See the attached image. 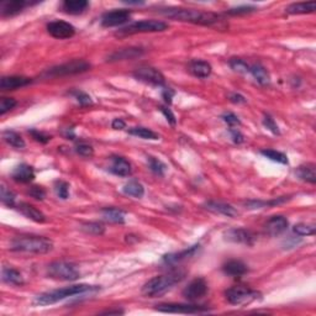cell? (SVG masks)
<instances>
[{
	"label": "cell",
	"mask_w": 316,
	"mask_h": 316,
	"mask_svg": "<svg viewBox=\"0 0 316 316\" xmlns=\"http://www.w3.org/2000/svg\"><path fill=\"white\" fill-rule=\"evenodd\" d=\"M263 156L266 158L271 159V161L277 162V163H282V164H288V157H287L284 153L279 152V151L276 150H262L261 151Z\"/></svg>",
	"instance_id": "cell-37"
},
{
	"label": "cell",
	"mask_w": 316,
	"mask_h": 316,
	"mask_svg": "<svg viewBox=\"0 0 316 316\" xmlns=\"http://www.w3.org/2000/svg\"><path fill=\"white\" fill-rule=\"evenodd\" d=\"M53 249V242L43 236H17L10 242V250L15 252L43 255Z\"/></svg>",
	"instance_id": "cell-4"
},
{
	"label": "cell",
	"mask_w": 316,
	"mask_h": 316,
	"mask_svg": "<svg viewBox=\"0 0 316 316\" xmlns=\"http://www.w3.org/2000/svg\"><path fill=\"white\" fill-rule=\"evenodd\" d=\"M103 218L106 221H110L113 224H124L125 223V213L116 208H104L101 210Z\"/></svg>",
	"instance_id": "cell-31"
},
{
	"label": "cell",
	"mask_w": 316,
	"mask_h": 316,
	"mask_svg": "<svg viewBox=\"0 0 316 316\" xmlns=\"http://www.w3.org/2000/svg\"><path fill=\"white\" fill-rule=\"evenodd\" d=\"M173 95H174V90L169 89V88H166V89L163 90V93H162V96H163L164 101H166L167 104L172 103V98H173Z\"/></svg>",
	"instance_id": "cell-54"
},
{
	"label": "cell",
	"mask_w": 316,
	"mask_h": 316,
	"mask_svg": "<svg viewBox=\"0 0 316 316\" xmlns=\"http://www.w3.org/2000/svg\"><path fill=\"white\" fill-rule=\"evenodd\" d=\"M161 111H162V114L164 115V116H166V119H167V121L169 122V124L171 125H176V122H177V120H176V116H174V114L172 113V110L171 109H168L167 108V106H161Z\"/></svg>",
	"instance_id": "cell-51"
},
{
	"label": "cell",
	"mask_w": 316,
	"mask_h": 316,
	"mask_svg": "<svg viewBox=\"0 0 316 316\" xmlns=\"http://www.w3.org/2000/svg\"><path fill=\"white\" fill-rule=\"evenodd\" d=\"M204 208L206 210L211 211L214 214H220V215L227 216V218H236L239 215V211L230 204L223 203V202H215V200H210V202L204 204Z\"/></svg>",
	"instance_id": "cell-16"
},
{
	"label": "cell",
	"mask_w": 316,
	"mask_h": 316,
	"mask_svg": "<svg viewBox=\"0 0 316 316\" xmlns=\"http://www.w3.org/2000/svg\"><path fill=\"white\" fill-rule=\"evenodd\" d=\"M223 271L225 272L227 276L241 277V276H244V274H246L249 270H247V266L245 265L242 261L231 260L224 265Z\"/></svg>",
	"instance_id": "cell-24"
},
{
	"label": "cell",
	"mask_w": 316,
	"mask_h": 316,
	"mask_svg": "<svg viewBox=\"0 0 316 316\" xmlns=\"http://www.w3.org/2000/svg\"><path fill=\"white\" fill-rule=\"evenodd\" d=\"M89 6V2L87 0H66L62 4V9L64 12L70 15L82 14Z\"/></svg>",
	"instance_id": "cell-23"
},
{
	"label": "cell",
	"mask_w": 316,
	"mask_h": 316,
	"mask_svg": "<svg viewBox=\"0 0 316 316\" xmlns=\"http://www.w3.org/2000/svg\"><path fill=\"white\" fill-rule=\"evenodd\" d=\"M28 195L32 197L36 200H43L46 197V192L42 187H38V185H33L28 190Z\"/></svg>",
	"instance_id": "cell-48"
},
{
	"label": "cell",
	"mask_w": 316,
	"mask_h": 316,
	"mask_svg": "<svg viewBox=\"0 0 316 316\" xmlns=\"http://www.w3.org/2000/svg\"><path fill=\"white\" fill-rule=\"evenodd\" d=\"M230 67L237 73H250V66L241 58H231L230 59Z\"/></svg>",
	"instance_id": "cell-41"
},
{
	"label": "cell",
	"mask_w": 316,
	"mask_h": 316,
	"mask_svg": "<svg viewBox=\"0 0 316 316\" xmlns=\"http://www.w3.org/2000/svg\"><path fill=\"white\" fill-rule=\"evenodd\" d=\"M31 5L30 1L26 0H11V1H4L0 6V12L2 17L14 16V15L21 12L26 6Z\"/></svg>",
	"instance_id": "cell-19"
},
{
	"label": "cell",
	"mask_w": 316,
	"mask_h": 316,
	"mask_svg": "<svg viewBox=\"0 0 316 316\" xmlns=\"http://www.w3.org/2000/svg\"><path fill=\"white\" fill-rule=\"evenodd\" d=\"M30 134L33 137V140L37 141V142H40V143L49 142V141H51V138H52V136L47 135V134H45V132L37 131V130H31Z\"/></svg>",
	"instance_id": "cell-49"
},
{
	"label": "cell",
	"mask_w": 316,
	"mask_h": 316,
	"mask_svg": "<svg viewBox=\"0 0 316 316\" xmlns=\"http://www.w3.org/2000/svg\"><path fill=\"white\" fill-rule=\"evenodd\" d=\"M223 120L226 122L229 126L234 127V126H239V125H241V121H240L239 116H236L235 114L232 113H227V114H224L223 115Z\"/></svg>",
	"instance_id": "cell-50"
},
{
	"label": "cell",
	"mask_w": 316,
	"mask_h": 316,
	"mask_svg": "<svg viewBox=\"0 0 316 316\" xmlns=\"http://www.w3.org/2000/svg\"><path fill=\"white\" fill-rule=\"evenodd\" d=\"M316 9V2L315 1H304V2H294L291 4L289 6H287L286 11L288 14H310V12H314Z\"/></svg>",
	"instance_id": "cell-26"
},
{
	"label": "cell",
	"mask_w": 316,
	"mask_h": 316,
	"mask_svg": "<svg viewBox=\"0 0 316 316\" xmlns=\"http://www.w3.org/2000/svg\"><path fill=\"white\" fill-rule=\"evenodd\" d=\"M156 310L161 313H168V314H205V313H209V308L203 307V305L174 304V303L159 304L156 307Z\"/></svg>",
	"instance_id": "cell-9"
},
{
	"label": "cell",
	"mask_w": 316,
	"mask_h": 316,
	"mask_svg": "<svg viewBox=\"0 0 316 316\" xmlns=\"http://www.w3.org/2000/svg\"><path fill=\"white\" fill-rule=\"evenodd\" d=\"M168 28V23L161 20H142L136 21L120 28L115 35L116 36H131L136 33H147V32H162Z\"/></svg>",
	"instance_id": "cell-5"
},
{
	"label": "cell",
	"mask_w": 316,
	"mask_h": 316,
	"mask_svg": "<svg viewBox=\"0 0 316 316\" xmlns=\"http://www.w3.org/2000/svg\"><path fill=\"white\" fill-rule=\"evenodd\" d=\"M189 69L198 78H208L213 72L210 63L205 61H193L190 63Z\"/></svg>",
	"instance_id": "cell-29"
},
{
	"label": "cell",
	"mask_w": 316,
	"mask_h": 316,
	"mask_svg": "<svg viewBox=\"0 0 316 316\" xmlns=\"http://www.w3.org/2000/svg\"><path fill=\"white\" fill-rule=\"evenodd\" d=\"M230 135H231L232 141H234L235 143H237V145H240V143H242L245 141V136L237 129H232L231 127V129H230Z\"/></svg>",
	"instance_id": "cell-52"
},
{
	"label": "cell",
	"mask_w": 316,
	"mask_h": 316,
	"mask_svg": "<svg viewBox=\"0 0 316 316\" xmlns=\"http://www.w3.org/2000/svg\"><path fill=\"white\" fill-rule=\"evenodd\" d=\"M16 100L12 98H1L0 100V115L6 114L7 111H10L11 109H14L16 106Z\"/></svg>",
	"instance_id": "cell-44"
},
{
	"label": "cell",
	"mask_w": 316,
	"mask_h": 316,
	"mask_svg": "<svg viewBox=\"0 0 316 316\" xmlns=\"http://www.w3.org/2000/svg\"><path fill=\"white\" fill-rule=\"evenodd\" d=\"M260 293L245 286H235L225 292L226 300L232 305H241L251 303L258 298Z\"/></svg>",
	"instance_id": "cell-8"
},
{
	"label": "cell",
	"mask_w": 316,
	"mask_h": 316,
	"mask_svg": "<svg viewBox=\"0 0 316 316\" xmlns=\"http://www.w3.org/2000/svg\"><path fill=\"white\" fill-rule=\"evenodd\" d=\"M1 279L5 283L12 284V286H22L23 284V278L21 273H20L19 271L14 270V268H2Z\"/></svg>",
	"instance_id": "cell-27"
},
{
	"label": "cell",
	"mask_w": 316,
	"mask_h": 316,
	"mask_svg": "<svg viewBox=\"0 0 316 316\" xmlns=\"http://www.w3.org/2000/svg\"><path fill=\"white\" fill-rule=\"evenodd\" d=\"M54 192H56V194L58 195L61 199L66 200L68 199V197H69V184L63 181L56 182V184H54Z\"/></svg>",
	"instance_id": "cell-42"
},
{
	"label": "cell",
	"mask_w": 316,
	"mask_h": 316,
	"mask_svg": "<svg viewBox=\"0 0 316 316\" xmlns=\"http://www.w3.org/2000/svg\"><path fill=\"white\" fill-rule=\"evenodd\" d=\"M143 53V51L141 48H125L120 49V51L114 52L110 57H109V61H124V59H132L136 57H140Z\"/></svg>",
	"instance_id": "cell-28"
},
{
	"label": "cell",
	"mask_w": 316,
	"mask_h": 316,
	"mask_svg": "<svg viewBox=\"0 0 316 316\" xmlns=\"http://www.w3.org/2000/svg\"><path fill=\"white\" fill-rule=\"evenodd\" d=\"M90 69V64L83 59H74V61L67 62V63L59 64V66L52 67L45 73L46 77L58 78L64 77V75H73L78 73H84Z\"/></svg>",
	"instance_id": "cell-7"
},
{
	"label": "cell",
	"mask_w": 316,
	"mask_h": 316,
	"mask_svg": "<svg viewBox=\"0 0 316 316\" xmlns=\"http://www.w3.org/2000/svg\"><path fill=\"white\" fill-rule=\"evenodd\" d=\"M263 125L270 130L272 134H274V135L281 134L278 125H277V122L274 121V119L271 116V115H265V117H263Z\"/></svg>",
	"instance_id": "cell-46"
},
{
	"label": "cell",
	"mask_w": 316,
	"mask_h": 316,
	"mask_svg": "<svg viewBox=\"0 0 316 316\" xmlns=\"http://www.w3.org/2000/svg\"><path fill=\"white\" fill-rule=\"evenodd\" d=\"M99 287L95 286H88V284H77V286H70L67 288L56 289V291L46 292L35 298L33 303L40 307H47V305L56 304V303L61 302V300L67 299V298L74 297V295L90 293V292H98Z\"/></svg>",
	"instance_id": "cell-3"
},
{
	"label": "cell",
	"mask_w": 316,
	"mask_h": 316,
	"mask_svg": "<svg viewBox=\"0 0 316 316\" xmlns=\"http://www.w3.org/2000/svg\"><path fill=\"white\" fill-rule=\"evenodd\" d=\"M83 232L88 235H94V236H100L105 232V226L100 223H85L80 227Z\"/></svg>",
	"instance_id": "cell-36"
},
{
	"label": "cell",
	"mask_w": 316,
	"mask_h": 316,
	"mask_svg": "<svg viewBox=\"0 0 316 316\" xmlns=\"http://www.w3.org/2000/svg\"><path fill=\"white\" fill-rule=\"evenodd\" d=\"M134 77L140 82L146 83V84L156 85V87H162L166 83L164 75L158 69L152 67L137 68L134 73Z\"/></svg>",
	"instance_id": "cell-10"
},
{
	"label": "cell",
	"mask_w": 316,
	"mask_h": 316,
	"mask_svg": "<svg viewBox=\"0 0 316 316\" xmlns=\"http://www.w3.org/2000/svg\"><path fill=\"white\" fill-rule=\"evenodd\" d=\"M47 276L57 281H77L80 273L74 265L63 261H57L47 267Z\"/></svg>",
	"instance_id": "cell-6"
},
{
	"label": "cell",
	"mask_w": 316,
	"mask_h": 316,
	"mask_svg": "<svg viewBox=\"0 0 316 316\" xmlns=\"http://www.w3.org/2000/svg\"><path fill=\"white\" fill-rule=\"evenodd\" d=\"M122 190H124V193L126 195L137 198V199H140V198H142L145 195V188L137 181H130L129 183H126L124 185V188H122Z\"/></svg>",
	"instance_id": "cell-32"
},
{
	"label": "cell",
	"mask_w": 316,
	"mask_h": 316,
	"mask_svg": "<svg viewBox=\"0 0 316 316\" xmlns=\"http://www.w3.org/2000/svg\"><path fill=\"white\" fill-rule=\"evenodd\" d=\"M103 314H108V315L116 314V315H119V314H124V312H122V310H119V309H116V310H106V312H104Z\"/></svg>",
	"instance_id": "cell-56"
},
{
	"label": "cell",
	"mask_w": 316,
	"mask_h": 316,
	"mask_svg": "<svg viewBox=\"0 0 316 316\" xmlns=\"http://www.w3.org/2000/svg\"><path fill=\"white\" fill-rule=\"evenodd\" d=\"M111 127L114 130H124L126 127V122L122 119H115L113 122H111Z\"/></svg>",
	"instance_id": "cell-55"
},
{
	"label": "cell",
	"mask_w": 316,
	"mask_h": 316,
	"mask_svg": "<svg viewBox=\"0 0 316 316\" xmlns=\"http://www.w3.org/2000/svg\"><path fill=\"white\" fill-rule=\"evenodd\" d=\"M294 234H297L298 236H312L315 235V226L309 225V224H297L293 227Z\"/></svg>",
	"instance_id": "cell-39"
},
{
	"label": "cell",
	"mask_w": 316,
	"mask_h": 316,
	"mask_svg": "<svg viewBox=\"0 0 316 316\" xmlns=\"http://www.w3.org/2000/svg\"><path fill=\"white\" fill-rule=\"evenodd\" d=\"M130 135L137 136V137L143 138V140H158L159 136L153 132L152 130L146 129V127H132L129 130Z\"/></svg>",
	"instance_id": "cell-35"
},
{
	"label": "cell",
	"mask_w": 316,
	"mask_h": 316,
	"mask_svg": "<svg viewBox=\"0 0 316 316\" xmlns=\"http://www.w3.org/2000/svg\"><path fill=\"white\" fill-rule=\"evenodd\" d=\"M15 200H16V195L11 190L7 189L5 185H1V203L4 205L12 208L15 205Z\"/></svg>",
	"instance_id": "cell-40"
},
{
	"label": "cell",
	"mask_w": 316,
	"mask_h": 316,
	"mask_svg": "<svg viewBox=\"0 0 316 316\" xmlns=\"http://www.w3.org/2000/svg\"><path fill=\"white\" fill-rule=\"evenodd\" d=\"M161 14L169 19L177 20V21H184L195 23V25L203 26H214L221 21L220 15L211 11H199L194 9H182V7H167L162 9Z\"/></svg>",
	"instance_id": "cell-1"
},
{
	"label": "cell",
	"mask_w": 316,
	"mask_h": 316,
	"mask_svg": "<svg viewBox=\"0 0 316 316\" xmlns=\"http://www.w3.org/2000/svg\"><path fill=\"white\" fill-rule=\"evenodd\" d=\"M17 208H19L20 213H21L22 215H25L26 218L30 219V220L35 221V223L42 224L46 221L45 214H43L41 210H38L37 208H35L33 205H31V204L20 203L19 205H17Z\"/></svg>",
	"instance_id": "cell-22"
},
{
	"label": "cell",
	"mask_w": 316,
	"mask_h": 316,
	"mask_svg": "<svg viewBox=\"0 0 316 316\" xmlns=\"http://www.w3.org/2000/svg\"><path fill=\"white\" fill-rule=\"evenodd\" d=\"M148 164H150V168L153 173L158 174V176H164L167 171V166L166 163L161 161V159L156 158V157H148Z\"/></svg>",
	"instance_id": "cell-38"
},
{
	"label": "cell",
	"mask_w": 316,
	"mask_h": 316,
	"mask_svg": "<svg viewBox=\"0 0 316 316\" xmlns=\"http://www.w3.org/2000/svg\"><path fill=\"white\" fill-rule=\"evenodd\" d=\"M250 73L253 75L256 80L260 83L261 85H267L270 84L271 82V77L268 70L266 69L265 67L261 66V64H253V66H250Z\"/></svg>",
	"instance_id": "cell-30"
},
{
	"label": "cell",
	"mask_w": 316,
	"mask_h": 316,
	"mask_svg": "<svg viewBox=\"0 0 316 316\" xmlns=\"http://www.w3.org/2000/svg\"><path fill=\"white\" fill-rule=\"evenodd\" d=\"M287 198H278V199H274V200H270V202H263V200H249V202L244 203V205L246 206L247 209H262L266 208V206H274V205H278V204H282L284 202H287Z\"/></svg>",
	"instance_id": "cell-34"
},
{
	"label": "cell",
	"mask_w": 316,
	"mask_h": 316,
	"mask_svg": "<svg viewBox=\"0 0 316 316\" xmlns=\"http://www.w3.org/2000/svg\"><path fill=\"white\" fill-rule=\"evenodd\" d=\"M47 31H48V33L52 37L58 38V40L70 38L72 36H74L75 33V28L72 23L61 21V20L49 22L48 25H47Z\"/></svg>",
	"instance_id": "cell-11"
},
{
	"label": "cell",
	"mask_w": 316,
	"mask_h": 316,
	"mask_svg": "<svg viewBox=\"0 0 316 316\" xmlns=\"http://www.w3.org/2000/svg\"><path fill=\"white\" fill-rule=\"evenodd\" d=\"M2 138H4V141L7 143V145L12 146V147H15V148H23L26 146L23 138L15 131L6 130V131L2 132Z\"/></svg>",
	"instance_id": "cell-33"
},
{
	"label": "cell",
	"mask_w": 316,
	"mask_h": 316,
	"mask_svg": "<svg viewBox=\"0 0 316 316\" xmlns=\"http://www.w3.org/2000/svg\"><path fill=\"white\" fill-rule=\"evenodd\" d=\"M32 82L31 78L22 77V75H10V77H2L0 82V89L1 90H15L17 88H22L28 85Z\"/></svg>",
	"instance_id": "cell-18"
},
{
	"label": "cell",
	"mask_w": 316,
	"mask_h": 316,
	"mask_svg": "<svg viewBox=\"0 0 316 316\" xmlns=\"http://www.w3.org/2000/svg\"><path fill=\"white\" fill-rule=\"evenodd\" d=\"M75 152L79 156H82V157L90 158L94 156V148L90 145H88V143L80 142L75 146Z\"/></svg>",
	"instance_id": "cell-43"
},
{
	"label": "cell",
	"mask_w": 316,
	"mask_h": 316,
	"mask_svg": "<svg viewBox=\"0 0 316 316\" xmlns=\"http://www.w3.org/2000/svg\"><path fill=\"white\" fill-rule=\"evenodd\" d=\"M253 11H256L255 6H251V5H241V6L232 7V9H230L227 12H229L230 15H246Z\"/></svg>",
	"instance_id": "cell-47"
},
{
	"label": "cell",
	"mask_w": 316,
	"mask_h": 316,
	"mask_svg": "<svg viewBox=\"0 0 316 316\" xmlns=\"http://www.w3.org/2000/svg\"><path fill=\"white\" fill-rule=\"evenodd\" d=\"M199 249H200L199 245H194V246L188 247V249L183 250V251H181V252L169 253V255L163 256L162 261H163V262L168 266L177 265V263L182 262V261H185V260H188V258L193 257V256H194L195 253L199 251Z\"/></svg>",
	"instance_id": "cell-17"
},
{
	"label": "cell",
	"mask_w": 316,
	"mask_h": 316,
	"mask_svg": "<svg viewBox=\"0 0 316 316\" xmlns=\"http://www.w3.org/2000/svg\"><path fill=\"white\" fill-rule=\"evenodd\" d=\"M110 171L116 176L129 177L131 174V164L126 158L120 157V156H114L111 158Z\"/></svg>",
	"instance_id": "cell-21"
},
{
	"label": "cell",
	"mask_w": 316,
	"mask_h": 316,
	"mask_svg": "<svg viewBox=\"0 0 316 316\" xmlns=\"http://www.w3.org/2000/svg\"><path fill=\"white\" fill-rule=\"evenodd\" d=\"M230 101L234 104H245L246 103V99H245L244 95H241V94H237V93H234L231 94V95L229 96Z\"/></svg>",
	"instance_id": "cell-53"
},
{
	"label": "cell",
	"mask_w": 316,
	"mask_h": 316,
	"mask_svg": "<svg viewBox=\"0 0 316 316\" xmlns=\"http://www.w3.org/2000/svg\"><path fill=\"white\" fill-rule=\"evenodd\" d=\"M206 293H208V283H206V281L204 278H197L185 287V289L183 291V297L187 300L194 302V300L203 298Z\"/></svg>",
	"instance_id": "cell-12"
},
{
	"label": "cell",
	"mask_w": 316,
	"mask_h": 316,
	"mask_svg": "<svg viewBox=\"0 0 316 316\" xmlns=\"http://www.w3.org/2000/svg\"><path fill=\"white\" fill-rule=\"evenodd\" d=\"M225 239L227 241L235 242V244H244L252 246L256 241V236L253 232L246 229H230L225 232Z\"/></svg>",
	"instance_id": "cell-14"
},
{
	"label": "cell",
	"mask_w": 316,
	"mask_h": 316,
	"mask_svg": "<svg viewBox=\"0 0 316 316\" xmlns=\"http://www.w3.org/2000/svg\"><path fill=\"white\" fill-rule=\"evenodd\" d=\"M185 273L183 271H172L163 276H157L150 279L142 287V293L150 298H157L171 291L176 284L184 279Z\"/></svg>",
	"instance_id": "cell-2"
},
{
	"label": "cell",
	"mask_w": 316,
	"mask_h": 316,
	"mask_svg": "<svg viewBox=\"0 0 316 316\" xmlns=\"http://www.w3.org/2000/svg\"><path fill=\"white\" fill-rule=\"evenodd\" d=\"M297 176L299 177L302 181L312 183L315 184L316 183V166L314 163H307L302 164L299 168L297 169Z\"/></svg>",
	"instance_id": "cell-25"
},
{
	"label": "cell",
	"mask_w": 316,
	"mask_h": 316,
	"mask_svg": "<svg viewBox=\"0 0 316 316\" xmlns=\"http://www.w3.org/2000/svg\"><path fill=\"white\" fill-rule=\"evenodd\" d=\"M72 95L74 96L75 99H77V101L79 103V105L82 106H88L90 105V104H93V100H91V98L89 95H88L87 93H84V91H73Z\"/></svg>",
	"instance_id": "cell-45"
},
{
	"label": "cell",
	"mask_w": 316,
	"mask_h": 316,
	"mask_svg": "<svg viewBox=\"0 0 316 316\" xmlns=\"http://www.w3.org/2000/svg\"><path fill=\"white\" fill-rule=\"evenodd\" d=\"M131 19V12L129 10L120 9L113 10V11L105 12L101 17V25L104 27H114V26L122 25Z\"/></svg>",
	"instance_id": "cell-13"
},
{
	"label": "cell",
	"mask_w": 316,
	"mask_h": 316,
	"mask_svg": "<svg viewBox=\"0 0 316 316\" xmlns=\"http://www.w3.org/2000/svg\"><path fill=\"white\" fill-rule=\"evenodd\" d=\"M12 179L17 183H30L35 179V171L28 164H20V166L15 167V169L11 173Z\"/></svg>",
	"instance_id": "cell-20"
},
{
	"label": "cell",
	"mask_w": 316,
	"mask_h": 316,
	"mask_svg": "<svg viewBox=\"0 0 316 316\" xmlns=\"http://www.w3.org/2000/svg\"><path fill=\"white\" fill-rule=\"evenodd\" d=\"M288 226H289L288 219L284 218V216H282V215H276V216H272L270 220L266 223L265 231L268 236L276 237L283 234V232L288 229Z\"/></svg>",
	"instance_id": "cell-15"
}]
</instances>
